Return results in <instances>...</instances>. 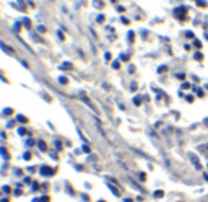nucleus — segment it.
I'll use <instances>...</instances> for the list:
<instances>
[{
    "label": "nucleus",
    "mask_w": 208,
    "mask_h": 202,
    "mask_svg": "<svg viewBox=\"0 0 208 202\" xmlns=\"http://www.w3.org/2000/svg\"><path fill=\"white\" fill-rule=\"evenodd\" d=\"M80 98H82V100H83V101L86 103V106H90V108L93 109L94 113H98V109L94 108V105H93V103H91V100H90V98L86 96V93H83V91H82V93H80Z\"/></svg>",
    "instance_id": "obj_1"
},
{
    "label": "nucleus",
    "mask_w": 208,
    "mask_h": 202,
    "mask_svg": "<svg viewBox=\"0 0 208 202\" xmlns=\"http://www.w3.org/2000/svg\"><path fill=\"white\" fill-rule=\"evenodd\" d=\"M39 171H41L42 176H50V175H54V170L49 168V166H42V168L39 170Z\"/></svg>",
    "instance_id": "obj_2"
},
{
    "label": "nucleus",
    "mask_w": 208,
    "mask_h": 202,
    "mask_svg": "<svg viewBox=\"0 0 208 202\" xmlns=\"http://www.w3.org/2000/svg\"><path fill=\"white\" fill-rule=\"evenodd\" d=\"M190 161L195 165V168H197V170H202V165H200V161H198V158H197V155L190 153Z\"/></svg>",
    "instance_id": "obj_3"
},
{
    "label": "nucleus",
    "mask_w": 208,
    "mask_h": 202,
    "mask_svg": "<svg viewBox=\"0 0 208 202\" xmlns=\"http://www.w3.org/2000/svg\"><path fill=\"white\" fill-rule=\"evenodd\" d=\"M38 148L41 150V152H46V150H47V145H46V142L39 140V142H38Z\"/></svg>",
    "instance_id": "obj_4"
},
{
    "label": "nucleus",
    "mask_w": 208,
    "mask_h": 202,
    "mask_svg": "<svg viewBox=\"0 0 208 202\" xmlns=\"http://www.w3.org/2000/svg\"><path fill=\"white\" fill-rule=\"evenodd\" d=\"M107 188H109V189H111V191H112V194H114V196H117V197H119V196H120V192H119V189H115V188L112 186V184H107Z\"/></svg>",
    "instance_id": "obj_5"
},
{
    "label": "nucleus",
    "mask_w": 208,
    "mask_h": 202,
    "mask_svg": "<svg viewBox=\"0 0 208 202\" xmlns=\"http://www.w3.org/2000/svg\"><path fill=\"white\" fill-rule=\"evenodd\" d=\"M154 197H156V199L164 197V191H161V189H159V191H154Z\"/></svg>",
    "instance_id": "obj_6"
},
{
    "label": "nucleus",
    "mask_w": 208,
    "mask_h": 202,
    "mask_svg": "<svg viewBox=\"0 0 208 202\" xmlns=\"http://www.w3.org/2000/svg\"><path fill=\"white\" fill-rule=\"evenodd\" d=\"M142 101H143V98H142V96H135V98H134V103H135L137 106H140V105H142Z\"/></svg>",
    "instance_id": "obj_7"
},
{
    "label": "nucleus",
    "mask_w": 208,
    "mask_h": 202,
    "mask_svg": "<svg viewBox=\"0 0 208 202\" xmlns=\"http://www.w3.org/2000/svg\"><path fill=\"white\" fill-rule=\"evenodd\" d=\"M2 157H3V160H8V157H10V155H8V152H7V148H5V147H2Z\"/></svg>",
    "instance_id": "obj_8"
},
{
    "label": "nucleus",
    "mask_w": 208,
    "mask_h": 202,
    "mask_svg": "<svg viewBox=\"0 0 208 202\" xmlns=\"http://www.w3.org/2000/svg\"><path fill=\"white\" fill-rule=\"evenodd\" d=\"M26 143H28V147H31V145H34V143H36V140H33V138H28Z\"/></svg>",
    "instance_id": "obj_9"
},
{
    "label": "nucleus",
    "mask_w": 208,
    "mask_h": 202,
    "mask_svg": "<svg viewBox=\"0 0 208 202\" xmlns=\"http://www.w3.org/2000/svg\"><path fill=\"white\" fill-rule=\"evenodd\" d=\"M2 191H3L5 194H8V192H11V189H10L8 186H3V188H2Z\"/></svg>",
    "instance_id": "obj_10"
},
{
    "label": "nucleus",
    "mask_w": 208,
    "mask_h": 202,
    "mask_svg": "<svg viewBox=\"0 0 208 202\" xmlns=\"http://www.w3.org/2000/svg\"><path fill=\"white\" fill-rule=\"evenodd\" d=\"M18 134H20V135H25V134H26V129H25V127H20V129H18Z\"/></svg>",
    "instance_id": "obj_11"
},
{
    "label": "nucleus",
    "mask_w": 208,
    "mask_h": 202,
    "mask_svg": "<svg viewBox=\"0 0 208 202\" xmlns=\"http://www.w3.org/2000/svg\"><path fill=\"white\" fill-rule=\"evenodd\" d=\"M23 158H25V160H31V153H30V152H26L25 155H23Z\"/></svg>",
    "instance_id": "obj_12"
},
{
    "label": "nucleus",
    "mask_w": 208,
    "mask_h": 202,
    "mask_svg": "<svg viewBox=\"0 0 208 202\" xmlns=\"http://www.w3.org/2000/svg\"><path fill=\"white\" fill-rule=\"evenodd\" d=\"M18 121H20L21 124H25V122H26V117H25V116H18Z\"/></svg>",
    "instance_id": "obj_13"
},
{
    "label": "nucleus",
    "mask_w": 208,
    "mask_h": 202,
    "mask_svg": "<svg viewBox=\"0 0 208 202\" xmlns=\"http://www.w3.org/2000/svg\"><path fill=\"white\" fill-rule=\"evenodd\" d=\"M55 147H57V148H59V150H60V148H62V143H60L59 140H55Z\"/></svg>",
    "instance_id": "obj_14"
},
{
    "label": "nucleus",
    "mask_w": 208,
    "mask_h": 202,
    "mask_svg": "<svg viewBox=\"0 0 208 202\" xmlns=\"http://www.w3.org/2000/svg\"><path fill=\"white\" fill-rule=\"evenodd\" d=\"M140 179H142V181L146 179V175H145V173H142V175H140Z\"/></svg>",
    "instance_id": "obj_15"
},
{
    "label": "nucleus",
    "mask_w": 208,
    "mask_h": 202,
    "mask_svg": "<svg viewBox=\"0 0 208 202\" xmlns=\"http://www.w3.org/2000/svg\"><path fill=\"white\" fill-rule=\"evenodd\" d=\"M83 152H86V153H90V147H88V145H85V147H83Z\"/></svg>",
    "instance_id": "obj_16"
},
{
    "label": "nucleus",
    "mask_w": 208,
    "mask_h": 202,
    "mask_svg": "<svg viewBox=\"0 0 208 202\" xmlns=\"http://www.w3.org/2000/svg\"><path fill=\"white\" fill-rule=\"evenodd\" d=\"M42 202H49V196H44V197H42Z\"/></svg>",
    "instance_id": "obj_17"
},
{
    "label": "nucleus",
    "mask_w": 208,
    "mask_h": 202,
    "mask_svg": "<svg viewBox=\"0 0 208 202\" xmlns=\"http://www.w3.org/2000/svg\"><path fill=\"white\" fill-rule=\"evenodd\" d=\"M28 170H30V173H34V171H36V168H34V166H30Z\"/></svg>",
    "instance_id": "obj_18"
},
{
    "label": "nucleus",
    "mask_w": 208,
    "mask_h": 202,
    "mask_svg": "<svg viewBox=\"0 0 208 202\" xmlns=\"http://www.w3.org/2000/svg\"><path fill=\"white\" fill-rule=\"evenodd\" d=\"M203 124H205V126H206V127H208V117H206V119L203 121Z\"/></svg>",
    "instance_id": "obj_19"
},
{
    "label": "nucleus",
    "mask_w": 208,
    "mask_h": 202,
    "mask_svg": "<svg viewBox=\"0 0 208 202\" xmlns=\"http://www.w3.org/2000/svg\"><path fill=\"white\" fill-rule=\"evenodd\" d=\"M33 202H42V199H41V200H39V199H34Z\"/></svg>",
    "instance_id": "obj_20"
},
{
    "label": "nucleus",
    "mask_w": 208,
    "mask_h": 202,
    "mask_svg": "<svg viewBox=\"0 0 208 202\" xmlns=\"http://www.w3.org/2000/svg\"><path fill=\"white\" fill-rule=\"evenodd\" d=\"M98 202H106V200H98Z\"/></svg>",
    "instance_id": "obj_21"
},
{
    "label": "nucleus",
    "mask_w": 208,
    "mask_h": 202,
    "mask_svg": "<svg viewBox=\"0 0 208 202\" xmlns=\"http://www.w3.org/2000/svg\"><path fill=\"white\" fill-rule=\"evenodd\" d=\"M206 148H208V145H206Z\"/></svg>",
    "instance_id": "obj_22"
}]
</instances>
